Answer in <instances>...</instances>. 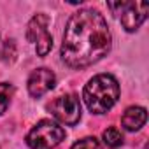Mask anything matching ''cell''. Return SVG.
<instances>
[{
	"mask_svg": "<svg viewBox=\"0 0 149 149\" xmlns=\"http://www.w3.org/2000/svg\"><path fill=\"white\" fill-rule=\"evenodd\" d=\"M111 44L112 37L105 18L95 9H81L67 21L60 54L68 67L84 68L107 56Z\"/></svg>",
	"mask_w": 149,
	"mask_h": 149,
	"instance_id": "obj_1",
	"label": "cell"
},
{
	"mask_svg": "<svg viewBox=\"0 0 149 149\" xmlns=\"http://www.w3.org/2000/svg\"><path fill=\"white\" fill-rule=\"evenodd\" d=\"M83 98L90 112L105 114L116 105L119 98V83L111 74H98L84 86Z\"/></svg>",
	"mask_w": 149,
	"mask_h": 149,
	"instance_id": "obj_2",
	"label": "cell"
},
{
	"mask_svg": "<svg viewBox=\"0 0 149 149\" xmlns=\"http://www.w3.org/2000/svg\"><path fill=\"white\" fill-rule=\"evenodd\" d=\"M65 130L58 123L40 119L26 135V144L30 149H54L65 139Z\"/></svg>",
	"mask_w": 149,
	"mask_h": 149,
	"instance_id": "obj_3",
	"label": "cell"
},
{
	"mask_svg": "<svg viewBox=\"0 0 149 149\" xmlns=\"http://www.w3.org/2000/svg\"><path fill=\"white\" fill-rule=\"evenodd\" d=\"M47 111L51 112L53 118H56L60 123L68 126L77 125L81 119V102L74 93H67L54 98L47 105Z\"/></svg>",
	"mask_w": 149,
	"mask_h": 149,
	"instance_id": "obj_4",
	"label": "cell"
},
{
	"mask_svg": "<svg viewBox=\"0 0 149 149\" xmlns=\"http://www.w3.org/2000/svg\"><path fill=\"white\" fill-rule=\"evenodd\" d=\"M56 84V76L54 72L49 70V68H37L30 74L28 77V83H26V88H28V93L30 97L33 98H40L42 95H46L49 90H53Z\"/></svg>",
	"mask_w": 149,
	"mask_h": 149,
	"instance_id": "obj_5",
	"label": "cell"
},
{
	"mask_svg": "<svg viewBox=\"0 0 149 149\" xmlns=\"http://www.w3.org/2000/svg\"><path fill=\"white\" fill-rule=\"evenodd\" d=\"M149 4L146 2H126L121 14V25L126 32H135L147 18Z\"/></svg>",
	"mask_w": 149,
	"mask_h": 149,
	"instance_id": "obj_6",
	"label": "cell"
},
{
	"mask_svg": "<svg viewBox=\"0 0 149 149\" xmlns=\"http://www.w3.org/2000/svg\"><path fill=\"white\" fill-rule=\"evenodd\" d=\"M147 121V111L140 105H132L125 111L123 118H121V125L125 130L128 132H135L140 130Z\"/></svg>",
	"mask_w": 149,
	"mask_h": 149,
	"instance_id": "obj_7",
	"label": "cell"
},
{
	"mask_svg": "<svg viewBox=\"0 0 149 149\" xmlns=\"http://www.w3.org/2000/svg\"><path fill=\"white\" fill-rule=\"evenodd\" d=\"M47 25H49V18L44 13L35 14L30 19L28 26H26V40L28 42H37L40 37H44L46 33H49L47 32Z\"/></svg>",
	"mask_w": 149,
	"mask_h": 149,
	"instance_id": "obj_8",
	"label": "cell"
},
{
	"mask_svg": "<svg viewBox=\"0 0 149 149\" xmlns=\"http://www.w3.org/2000/svg\"><path fill=\"white\" fill-rule=\"evenodd\" d=\"M13 95H14V86L13 84H9V83H0V116L7 111Z\"/></svg>",
	"mask_w": 149,
	"mask_h": 149,
	"instance_id": "obj_9",
	"label": "cell"
},
{
	"mask_svg": "<svg viewBox=\"0 0 149 149\" xmlns=\"http://www.w3.org/2000/svg\"><path fill=\"white\" fill-rule=\"evenodd\" d=\"M102 139L104 142L109 146V147H119L123 144V135L121 132L116 128V126H109L104 133H102Z\"/></svg>",
	"mask_w": 149,
	"mask_h": 149,
	"instance_id": "obj_10",
	"label": "cell"
},
{
	"mask_svg": "<svg viewBox=\"0 0 149 149\" xmlns=\"http://www.w3.org/2000/svg\"><path fill=\"white\" fill-rule=\"evenodd\" d=\"M16 54H18V49H16V42L13 39H7L4 44H2V49H0V56L6 63H13L16 60Z\"/></svg>",
	"mask_w": 149,
	"mask_h": 149,
	"instance_id": "obj_11",
	"label": "cell"
},
{
	"mask_svg": "<svg viewBox=\"0 0 149 149\" xmlns=\"http://www.w3.org/2000/svg\"><path fill=\"white\" fill-rule=\"evenodd\" d=\"M51 47H53V37H51V33H46L44 37H40V39L35 42V51H37V54L42 56V58L51 51Z\"/></svg>",
	"mask_w": 149,
	"mask_h": 149,
	"instance_id": "obj_12",
	"label": "cell"
},
{
	"mask_svg": "<svg viewBox=\"0 0 149 149\" xmlns=\"http://www.w3.org/2000/svg\"><path fill=\"white\" fill-rule=\"evenodd\" d=\"M70 149H102V146L95 137H84V139L77 140Z\"/></svg>",
	"mask_w": 149,
	"mask_h": 149,
	"instance_id": "obj_13",
	"label": "cell"
}]
</instances>
